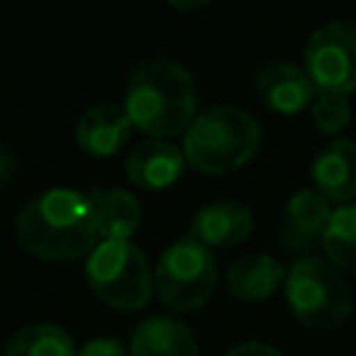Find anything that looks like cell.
Masks as SVG:
<instances>
[{
  "instance_id": "obj_18",
  "label": "cell",
  "mask_w": 356,
  "mask_h": 356,
  "mask_svg": "<svg viewBox=\"0 0 356 356\" xmlns=\"http://www.w3.org/2000/svg\"><path fill=\"white\" fill-rule=\"evenodd\" d=\"M323 250L334 267L356 275V203H342L331 211Z\"/></svg>"
},
{
  "instance_id": "obj_9",
  "label": "cell",
  "mask_w": 356,
  "mask_h": 356,
  "mask_svg": "<svg viewBox=\"0 0 356 356\" xmlns=\"http://www.w3.org/2000/svg\"><path fill=\"white\" fill-rule=\"evenodd\" d=\"M253 83L261 103L278 114H298L317 97V86L309 72L292 61L261 64L253 75Z\"/></svg>"
},
{
  "instance_id": "obj_13",
  "label": "cell",
  "mask_w": 356,
  "mask_h": 356,
  "mask_svg": "<svg viewBox=\"0 0 356 356\" xmlns=\"http://www.w3.org/2000/svg\"><path fill=\"white\" fill-rule=\"evenodd\" d=\"M131 117L117 103H97L89 106L75 122L78 145L92 156H114L131 136Z\"/></svg>"
},
{
  "instance_id": "obj_1",
  "label": "cell",
  "mask_w": 356,
  "mask_h": 356,
  "mask_svg": "<svg viewBox=\"0 0 356 356\" xmlns=\"http://www.w3.org/2000/svg\"><path fill=\"white\" fill-rule=\"evenodd\" d=\"M19 245L50 261H70L97 248V222L89 195L67 186H53L33 195L17 214Z\"/></svg>"
},
{
  "instance_id": "obj_17",
  "label": "cell",
  "mask_w": 356,
  "mask_h": 356,
  "mask_svg": "<svg viewBox=\"0 0 356 356\" xmlns=\"http://www.w3.org/2000/svg\"><path fill=\"white\" fill-rule=\"evenodd\" d=\"M3 356H78V350L67 328L53 323H31L6 339Z\"/></svg>"
},
{
  "instance_id": "obj_16",
  "label": "cell",
  "mask_w": 356,
  "mask_h": 356,
  "mask_svg": "<svg viewBox=\"0 0 356 356\" xmlns=\"http://www.w3.org/2000/svg\"><path fill=\"white\" fill-rule=\"evenodd\" d=\"M284 278V267L267 253H250L228 267V289L242 300H264Z\"/></svg>"
},
{
  "instance_id": "obj_22",
  "label": "cell",
  "mask_w": 356,
  "mask_h": 356,
  "mask_svg": "<svg viewBox=\"0 0 356 356\" xmlns=\"http://www.w3.org/2000/svg\"><path fill=\"white\" fill-rule=\"evenodd\" d=\"M11 172H14V156L6 145H0V186L11 178Z\"/></svg>"
},
{
  "instance_id": "obj_2",
  "label": "cell",
  "mask_w": 356,
  "mask_h": 356,
  "mask_svg": "<svg viewBox=\"0 0 356 356\" xmlns=\"http://www.w3.org/2000/svg\"><path fill=\"white\" fill-rule=\"evenodd\" d=\"M122 108L139 131L156 139L186 134L197 117V81L175 58H147L128 75Z\"/></svg>"
},
{
  "instance_id": "obj_10",
  "label": "cell",
  "mask_w": 356,
  "mask_h": 356,
  "mask_svg": "<svg viewBox=\"0 0 356 356\" xmlns=\"http://www.w3.org/2000/svg\"><path fill=\"white\" fill-rule=\"evenodd\" d=\"M253 228V214L239 200H211L200 206L189 222V236L200 245L211 248H231L239 245Z\"/></svg>"
},
{
  "instance_id": "obj_14",
  "label": "cell",
  "mask_w": 356,
  "mask_h": 356,
  "mask_svg": "<svg viewBox=\"0 0 356 356\" xmlns=\"http://www.w3.org/2000/svg\"><path fill=\"white\" fill-rule=\"evenodd\" d=\"M128 350L131 356H197V339L184 320L153 314L134 328Z\"/></svg>"
},
{
  "instance_id": "obj_6",
  "label": "cell",
  "mask_w": 356,
  "mask_h": 356,
  "mask_svg": "<svg viewBox=\"0 0 356 356\" xmlns=\"http://www.w3.org/2000/svg\"><path fill=\"white\" fill-rule=\"evenodd\" d=\"M217 284V261L206 245L189 234L175 239L156 264L153 286L164 306L175 312L200 309Z\"/></svg>"
},
{
  "instance_id": "obj_4",
  "label": "cell",
  "mask_w": 356,
  "mask_h": 356,
  "mask_svg": "<svg viewBox=\"0 0 356 356\" xmlns=\"http://www.w3.org/2000/svg\"><path fill=\"white\" fill-rule=\"evenodd\" d=\"M284 295L295 320L320 331L342 323L353 303L345 273L323 256L295 259L284 278Z\"/></svg>"
},
{
  "instance_id": "obj_8",
  "label": "cell",
  "mask_w": 356,
  "mask_h": 356,
  "mask_svg": "<svg viewBox=\"0 0 356 356\" xmlns=\"http://www.w3.org/2000/svg\"><path fill=\"white\" fill-rule=\"evenodd\" d=\"M331 200L317 189H300L289 197L284 217L278 222V242L284 253L298 259L314 256L323 248V234L331 220Z\"/></svg>"
},
{
  "instance_id": "obj_12",
  "label": "cell",
  "mask_w": 356,
  "mask_h": 356,
  "mask_svg": "<svg viewBox=\"0 0 356 356\" xmlns=\"http://www.w3.org/2000/svg\"><path fill=\"white\" fill-rule=\"evenodd\" d=\"M186 167L184 147L172 145L170 139L147 136L142 139L125 159V172L136 186L145 189H164L170 186Z\"/></svg>"
},
{
  "instance_id": "obj_5",
  "label": "cell",
  "mask_w": 356,
  "mask_h": 356,
  "mask_svg": "<svg viewBox=\"0 0 356 356\" xmlns=\"http://www.w3.org/2000/svg\"><path fill=\"white\" fill-rule=\"evenodd\" d=\"M86 281L103 303L122 312L142 309L156 289L147 256L131 239H103L86 259Z\"/></svg>"
},
{
  "instance_id": "obj_15",
  "label": "cell",
  "mask_w": 356,
  "mask_h": 356,
  "mask_svg": "<svg viewBox=\"0 0 356 356\" xmlns=\"http://www.w3.org/2000/svg\"><path fill=\"white\" fill-rule=\"evenodd\" d=\"M86 195L95 211L97 234L103 239H117V242L131 239V234L139 228V220H142L136 195L120 186H95Z\"/></svg>"
},
{
  "instance_id": "obj_3",
  "label": "cell",
  "mask_w": 356,
  "mask_h": 356,
  "mask_svg": "<svg viewBox=\"0 0 356 356\" xmlns=\"http://www.w3.org/2000/svg\"><path fill=\"white\" fill-rule=\"evenodd\" d=\"M259 139V120L248 108L220 103L197 111L184 134V156L203 172H228L256 156Z\"/></svg>"
},
{
  "instance_id": "obj_11",
  "label": "cell",
  "mask_w": 356,
  "mask_h": 356,
  "mask_svg": "<svg viewBox=\"0 0 356 356\" xmlns=\"http://www.w3.org/2000/svg\"><path fill=\"white\" fill-rule=\"evenodd\" d=\"M312 178L323 197L342 203H353L356 197V142L353 139H331L325 142L312 161Z\"/></svg>"
},
{
  "instance_id": "obj_20",
  "label": "cell",
  "mask_w": 356,
  "mask_h": 356,
  "mask_svg": "<svg viewBox=\"0 0 356 356\" xmlns=\"http://www.w3.org/2000/svg\"><path fill=\"white\" fill-rule=\"evenodd\" d=\"M78 356H131V350L114 337H97L78 348Z\"/></svg>"
},
{
  "instance_id": "obj_7",
  "label": "cell",
  "mask_w": 356,
  "mask_h": 356,
  "mask_svg": "<svg viewBox=\"0 0 356 356\" xmlns=\"http://www.w3.org/2000/svg\"><path fill=\"white\" fill-rule=\"evenodd\" d=\"M303 70L317 92L348 95L356 89V19H331L312 31L303 47Z\"/></svg>"
},
{
  "instance_id": "obj_21",
  "label": "cell",
  "mask_w": 356,
  "mask_h": 356,
  "mask_svg": "<svg viewBox=\"0 0 356 356\" xmlns=\"http://www.w3.org/2000/svg\"><path fill=\"white\" fill-rule=\"evenodd\" d=\"M225 356H281V350H278V348H273V345H267V342L248 339V342L234 345Z\"/></svg>"
},
{
  "instance_id": "obj_19",
  "label": "cell",
  "mask_w": 356,
  "mask_h": 356,
  "mask_svg": "<svg viewBox=\"0 0 356 356\" xmlns=\"http://www.w3.org/2000/svg\"><path fill=\"white\" fill-rule=\"evenodd\" d=\"M312 120L323 134H339L350 122V100L337 92H317L312 100Z\"/></svg>"
}]
</instances>
